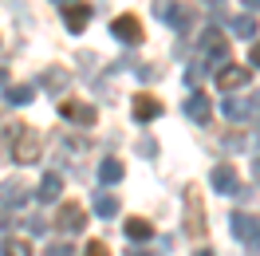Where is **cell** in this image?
Returning a JSON list of instances; mask_svg holds the SVG:
<instances>
[{"instance_id": "9", "label": "cell", "mask_w": 260, "mask_h": 256, "mask_svg": "<svg viewBox=\"0 0 260 256\" xmlns=\"http://www.w3.org/2000/svg\"><path fill=\"white\" fill-rule=\"evenodd\" d=\"M59 114H63L67 122H75V126H95V118H99V111L91 103H71V99L59 103Z\"/></svg>"}, {"instance_id": "13", "label": "cell", "mask_w": 260, "mask_h": 256, "mask_svg": "<svg viewBox=\"0 0 260 256\" xmlns=\"http://www.w3.org/2000/svg\"><path fill=\"white\" fill-rule=\"evenodd\" d=\"M229 229H233V237H237V240H252L260 233V221H256V217H248V213H233V217H229Z\"/></svg>"}, {"instance_id": "6", "label": "cell", "mask_w": 260, "mask_h": 256, "mask_svg": "<svg viewBox=\"0 0 260 256\" xmlns=\"http://www.w3.org/2000/svg\"><path fill=\"white\" fill-rule=\"evenodd\" d=\"M209 181H213V189L221 193V197H241V181H237V170H233L229 162H221V166H213Z\"/></svg>"}, {"instance_id": "27", "label": "cell", "mask_w": 260, "mask_h": 256, "mask_svg": "<svg viewBox=\"0 0 260 256\" xmlns=\"http://www.w3.org/2000/svg\"><path fill=\"white\" fill-rule=\"evenodd\" d=\"M28 233H36V237H40V233H48V225L40 221V217H32V221H28Z\"/></svg>"}, {"instance_id": "21", "label": "cell", "mask_w": 260, "mask_h": 256, "mask_svg": "<svg viewBox=\"0 0 260 256\" xmlns=\"http://www.w3.org/2000/svg\"><path fill=\"white\" fill-rule=\"evenodd\" d=\"M91 205H95V213L103 217V221L118 217V197H114V193H95V201H91Z\"/></svg>"}, {"instance_id": "26", "label": "cell", "mask_w": 260, "mask_h": 256, "mask_svg": "<svg viewBox=\"0 0 260 256\" xmlns=\"http://www.w3.org/2000/svg\"><path fill=\"white\" fill-rule=\"evenodd\" d=\"M138 79H158V67L142 63V67H138Z\"/></svg>"}, {"instance_id": "36", "label": "cell", "mask_w": 260, "mask_h": 256, "mask_svg": "<svg viewBox=\"0 0 260 256\" xmlns=\"http://www.w3.org/2000/svg\"><path fill=\"white\" fill-rule=\"evenodd\" d=\"M55 4H63V8H67V0H55ZM71 4H79V0H71Z\"/></svg>"}, {"instance_id": "33", "label": "cell", "mask_w": 260, "mask_h": 256, "mask_svg": "<svg viewBox=\"0 0 260 256\" xmlns=\"http://www.w3.org/2000/svg\"><path fill=\"white\" fill-rule=\"evenodd\" d=\"M0 87H8V67H0Z\"/></svg>"}, {"instance_id": "19", "label": "cell", "mask_w": 260, "mask_h": 256, "mask_svg": "<svg viewBox=\"0 0 260 256\" xmlns=\"http://www.w3.org/2000/svg\"><path fill=\"white\" fill-rule=\"evenodd\" d=\"M221 114L233 118V122H241V118L252 114V103H248V99H221Z\"/></svg>"}, {"instance_id": "24", "label": "cell", "mask_w": 260, "mask_h": 256, "mask_svg": "<svg viewBox=\"0 0 260 256\" xmlns=\"http://www.w3.org/2000/svg\"><path fill=\"white\" fill-rule=\"evenodd\" d=\"M48 256H75V248H71V244H63V240H55V244L48 248Z\"/></svg>"}, {"instance_id": "34", "label": "cell", "mask_w": 260, "mask_h": 256, "mask_svg": "<svg viewBox=\"0 0 260 256\" xmlns=\"http://www.w3.org/2000/svg\"><path fill=\"white\" fill-rule=\"evenodd\" d=\"M0 229H8V213L4 209H0Z\"/></svg>"}, {"instance_id": "28", "label": "cell", "mask_w": 260, "mask_h": 256, "mask_svg": "<svg viewBox=\"0 0 260 256\" xmlns=\"http://www.w3.org/2000/svg\"><path fill=\"white\" fill-rule=\"evenodd\" d=\"M248 63H252V67H260V40L252 44V51H248Z\"/></svg>"}, {"instance_id": "25", "label": "cell", "mask_w": 260, "mask_h": 256, "mask_svg": "<svg viewBox=\"0 0 260 256\" xmlns=\"http://www.w3.org/2000/svg\"><path fill=\"white\" fill-rule=\"evenodd\" d=\"M138 150H142L146 158H154V154H158V146H154V138H142V142H138Z\"/></svg>"}, {"instance_id": "11", "label": "cell", "mask_w": 260, "mask_h": 256, "mask_svg": "<svg viewBox=\"0 0 260 256\" xmlns=\"http://www.w3.org/2000/svg\"><path fill=\"white\" fill-rule=\"evenodd\" d=\"M130 111H134V118H138V122H154V118H162V99H154V95H134V107H130Z\"/></svg>"}, {"instance_id": "38", "label": "cell", "mask_w": 260, "mask_h": 256, "mask_svg": "<svg viewBox=\"0 0 260 256\" xmlns=\"http://www.w3.org/2000/svg\"><path fill=\"white\" fill-rule=\"evenodd\" d=\"M256 142H260V126H256Z\"/></svg>"}, {"instance_id": "15", "label": "cell", "mask_w": 260, "mask_h": 256, "mask_svg": "<svg viewBox=\"0 0 260 256\" xmlns=\"http://www.w3.org/2000/svg\"><path fill=\"white\" fill-rule=\"evenodd\" d=\"M67 83H71V79H67L63 67H48V71L40 75V83H36V87H44V91H51V95H63Z\"/></svg>"}, {"instance_id": "30", "label": "cell", "mask_w": 260, "mask_h": 256, "mask_svg": "<svg viewBox=\"0 0 260 256\" xmlns=\"http://www.w3.org/2000/svg\"><path fill=\"white\" fill-rule=\"evenodd\" d=\"M126 256H158V252H150V248H130Z\"/></svg>"}, {"instance_id": "23", "label": "cell", "mask_w": 260, "mask_h": 256, "mask_svg": "<svg viewBox=\"0 0 260 256\" xmlns=\"http://www.w3.org/2000/svg\"><path fill=\"white\" fill-rule=\"evenodd\" d=\"M83 256H111V252H107V244H103V240H91V244L83 248Z\"/></svg>"}, {"instance_id": "20", "label": "cell", "mask_w": 260, "mask_h": 256, "mask_svg": "<svg viewBox=\"0 0 260 256\" xmlns=\"http://www.w3.org/2000/svg\"><path fill=\"white\" fill-rule=\"evenodd\" d=\"M122 233H126V240H150L154 237V225H150L146 217H130V221L122 225Z\"/></svg>"}, {"instance_id": "10", "label": "cell", "mask_w": 260, "mask_h": 256, "mask_svg": "<svg viewBox=\"0 0 260 256\" xmlns=\"http://www.w3.org/2000/svg\"><path fill=\"white\" fill-rule=\"evenodd\" d=\"M248 79H252V71H248V67H237V63H225L217 71V87H221V91H241Z\"/></svg>"}, {"instance_id": "1", "label": "cell", "mask_w": 260, "mask_h": 256, "mask_svg": "<svg viewBox=\"0 0 260 256\" xmlns=\"http://www.w3.org/2000/svg\"><path fill=\"white\" fill-rule=\"evenodd\" d=\"M8 138H0V154L8 150V158L20 162V166H36L40 162V134L36 126H24V122H8Z\"/></svg>"}, {"instance_id": "4", "label": "cell", "mask_w": 260, "mask_h": 256, "mask_svg": "<svg viewBox=\"0 0 260 256\" xmlns=\"http://www.w3.org/2000/svg\"><path fill=\"white\" fill-rule=\"evenodd\" d=\"M185 233L189 237H205L209 225H205V205H201V193L189 185L185 189Z\"/></svg>"}, {"instance_id": "8", "label": "cell", "mask_w": 260, "mask_h": 256, "mask_svg": "<svg viewBox=\"0 0 260 256\" xmlns=\"http://www.w3.org/2000/svg\"><path fill=\"white\" fill-rule=\"evenodd\" d=\"M55 229H59V233H67V237H75V233H83V229H87V213H83L75 201H67V205L59 209V217H55Z\"/></svg>"}, {"instance_id": "3", "label": "cell", "mask_w": 260, "mask_h": 256, "mask_svg": "<svg viewBox=\"0 0 260 256\" xmlns=\"http://www.w3.org/2000/svg\"><path fill=\"white\" fill-rule=\"evenodd\" d=\"M197 51H201V55H205V59H209L213 67H217V71H221V67L229 63V40H225L221 32H217V28L201 32V40H197Z\"/></svg>"}, {"instance_id": "22", "label": "cell", "mask_w": 260, "mask_h": 256, "mask_svg": "<svg viewBox=\"0 0 260 256\" xmlns=\"http://www.w3.org/2000/svg\"><path fill=\"white\" fill-rule=\"evenodd\" d=\"M229 28H233V36H241V40H252L256 36V16H237V20H229Z\"/></svg>"}, {"instance_id": "32", "label": "cell", "mask_w": 260, "mask_h": 256, "mask_svg": "<svg viewBox=\"0 0 260 256\" xmlns=\"http://www.w3.org/2000/svg\"><path fill=\"white\" fill-rule=\"evenodd\" d=\"M252 177L260 181V154H256V162H252Z\"/></svg>"}, {"instance_id": "7", "label": "cell", "mask_w": 260, "mask_h": 256, "mask_svg": "<svg viewBox=\"0 0 260 256\" xmlns=\"http://www.w3.org/2000/svg\"><path fill=\"white\" fill-rule=\"evenodd\" d=\"M28 197H32V189H28L20 177L0 181V209H20V205H28Z\"/></svg>"}, {"instance_id": "5", "label": "cell", "mask_w": 260, "mask_h": 256, "mask_svg": "<svg viewBox=\"0 0 260 256\" xmlns=\"http://www.w3.org/2000/svg\"><path fill=\"white\" fill-rule=\"evenodd\" d=\"M111 36L118 44H130V48H138L142 44V20L134 16V12H122V16L111 20Z\"/></svg>"}, {"instance_id": "17", "label": "cell", "mask_w": 260, "mask_h": 256, "mask_svg": "<svg viewBox=\"0 0 260 256\" xmlns=\"http://www.w3.org/2000/svg\"><path fill=\"white\" fill-rule=\"evenodd\" d=\"M36 99V83H16V87H4V103L8 107H24Z\"/></svg>"}, {"instance_id": "12", "label": "cell", "mask_w": 260, "mask_h": 256, "mask_svg": "<svg viewBox=\"0 0 260 256\" xmlns=\"http://www.w3.org/2000/svg\"><path fill=\"white\" fill-rule=\"evenodd\" d=\"M91 16H95V8H91V4H67V8H63L67 32H83V28L91 24Z\"/></svg>"}, {"instance_id": "16", "label": "cell", "mask_w": 260, "mask_h": 256, "mask_svg": "<svg viewBox=\"0 0 260 256\" xmlns=\"http://www.w3.org/2000/svg\"><path fill=\"white\" fill-rule=\"evenodd\" d=\"M122 177H126V166H122L118 158H103L99 162V181H103V185H118Z\"/></svg>"}, {"instance_id": "35", "label": "cell", "mask_w": 260, "mask_h": 256, "mask_svg": "<svg viewBox=\"0 0 260 256\" xmlns=\"http://www.w3.org/2000/svg\"><path fill=\"white\" fill-rule=\"evenodd\" d=\"M193 256H213V252H209V248H201V252H193Z\"/></svg>"}, {"instance_id": "31", "label": "cell", "mask_w": 260, "mask_h": 256, "mask_svg": "<svg viewBox=\"0 0 260 256\" xmlns=\"http://www.w3.org/2000/svg\"><path fill=\"white\" fill-rule=\"evenodd\" d=\"M248 248H252V252L260 256V233H256V237H252V240H248Z\"/></svg>"}, {"instance_id": "14", "label": "cell", "mask_w": 260, "mask_h": 256, "mask_svg": "<svg viewBox=\"0 0 260 256\" xmlns=\"http://www.w3.org/2000/svg\"><path fill=\"white\" fill-rule=\"evenodd\" d=\"M185 118H193L197 126H205V122H209V99L201 95V91H193V95L185 99Z\"/></svg>"}, {"instance_id": "18", "label": "cell", "mask_w": 260, "mask_h": 256, "mask_svg": "<svg viewBox=\"0 0 260 256\" xmlns=\"http://www.w3.org/2000/svg\"><path fill=\"white\" fill-rule=\"evenodd\" d=\"M59 193H63V181H59V174H44V181H40L36 197H40L44 205H51V201H59Z\"/></svg>"}, {"instance_id": "2", "label": "cell", "mask_w": 260, "mask_h": 256, "mask_svg": "<svg viewBox=\"0 0 260 256\" xmlns=\"http://www.w3.org/2000/svg\"><path fill=\"white\" fill-rule=\"evenodd\" d=\"M154 16L170 28H178V32H189V24H193L189 4H178V0H154Z\"/></svg>"}, {"instance_id": "37", "label": "cell", "mask_w": 260, "mask_h": 256, "mask_svg": "<svg viewBox=\"0 0 260 256\" xmlns=\"http://www.w3.org/2000/svg\"><path fill=\"white\" fill-rule=\"evenodd\" d=\"M252 107H260V95H256V103H252Z\"/></svg>"}, {"instance_id": "29", "label": "cell", "mask_w": 260, "mask_h": 256, "mask_svg": "<svg viewBox=\"0 0 260 256\" xmlns=\"http://www.w3.org/2000/svg\"><path fill=\"white\" fill-rule=\"evenodd\" d=\"M244 8H248V16H256V12H260V0H244Z\"/></svg>"}]
</instances>
